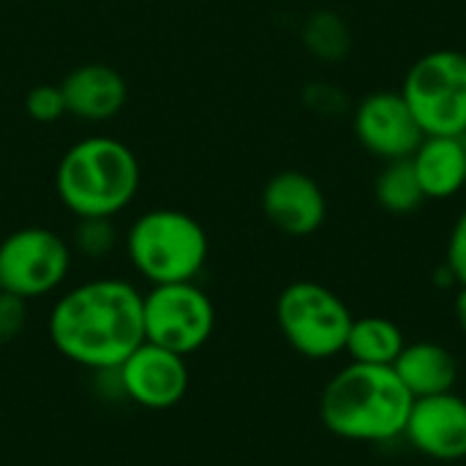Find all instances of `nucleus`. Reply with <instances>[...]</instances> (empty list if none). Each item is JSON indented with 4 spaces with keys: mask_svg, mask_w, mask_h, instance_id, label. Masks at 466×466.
Returning <instances> with one entry per match:
<instances>
[{
    "mask_svg": "<svg viewBox=\"0 0 466 466\" xmlns=\"http://www.w3.org/2000/svg\"><path fill=\"white\" fill-rule=\"evenodd\" d=\"M145 292L128 279H90L68 287L49 309L52 347L87 371H115L142 341Z\"/></svg>",
    "mask_w": 466,
    "mask_h": 466,
    "instance_id": "obj_1",
    "label": "nucleus"
},
{
    "mask_svg": "<svg viewBox=\"0 0 466 466\" xmlns=\"http://www.w3.org/2000/svg\"><path fill=\"white\" fill-rule=\"evenodd\" d=\"M139 186L137 153L109 134L76 139L55 167V197L74 218H115L131 208Z\"/></svg>",
    "mask_w": 466,
    "mask_h": 466,
    "instance_id": "obj_2",
    "label": "nucleus"
},
{
    "mask_svg": "<svg viewBox=\"0 0 466 466\" xmlns=\"http://www.w3.org/2000/svg\"><path fill=\"white\" fill-rule=\"evenodd\" d=\"M412 393L393 366L350 363L322 390V426L347 442H390L404 434Z\"/></svg>",
    "mask_w": 466,
    "mask_h": 466,
    "instance_id": "obj_3",
    "label": "nucleus"
},
{
    "mask_svg": "<svg viewBox=\"0 0 466 466\" xmlns=\"http://www.w3.org/2000/svg\"><path fill=\"white\" fill-rule=\"evenodd\" d=\"M123 248L137 276L150 287L197 281L210 254L205 227L177 208L139 213L123 235Z\"/></svg>",
    "mask_w": 466,
    "mask_h": 466,
    "instance_id": "obj_4",
    "label": "nucleus"
},
{
    "mask_svg": "<svg viewBox=\"0 0 466 466\" xmlns=\"http://www.w3.org/2000/svg\"><path fill=\"white\" fill-rule=\"evenodd\" d=\"M352 319L347 303L317 281H292L276 300V322L284 341L309 360H328L344 352Z\"/></svg>",
    "mask_w": 466,
    "mask_h": 466,
    "instance_id": "obj_5",
    "label": "nucleus"
},
{
    "mask_svg": "<svg viewBox=\"0 0 466 466\" xmlns=\"http://www.w3.org/2000/svg\"><path fill=\"white\" fill-rule=\"evenodd\" d=\"M399 93L426 137H461L466 128V52H426L410 66Z\"/></svg>",
    "mask_w": 466,
    "mask_h": 466,
    "instance_id": "obj_6",
    "label": "nucleus"
},
{
    "mask_svg": "<svg viewBox=\"0 0 466 466\" xmlns=\"http://www.w3.org/2000/svg\"><path fill=\"white\" fill-rule=\"evenodd\" d=\"M74 265L71 243L49 227H19L0 240V292L38 300L63 289Z\"/></svg>",
    "mask_w": 466,
    "mask_h": 466,
    "instance_id": "obj_7",
    "label": "nucleus"
},
{
    "mask_svg": "<svg viewBox=\"0 0 466 466\" xmlns=\"http://www.w3.org/2000/svg\"><path fill=\"white\" fill-rule=\"evenodd\" d=\"M145 341L183 358L199 352L216 330V306L197 281L158 284L142 300Z\"/></svg>",
    "mask_w": 466,
    "mask_h": 466,
    "instance_id": "obj_8",
    "label": "nucleus"
},
{
    "mask_svg": "<svg viewBox=\"0 0 466 466\" xmlns=\"http://www.w3.org/2000/svg\"><path fill=\"white\" fill-rule=\"evenodd\" d=\"M112 374L117 382V393L142 410H172L188 393L186 358L150 341H142Z\"/></svg>",
    "mask_w": 466,
    "mask_h": 466,
    "instance_id": "obj_9",
    "label": "nucleus"
},
{
    "mask_svg": "<svg viewBox=\"0 0 466 466\" xmlns=\"http://www.w3.org/2000/svg\"><path fill=\"white\" fill-rule=\"evenodd\" d=\"M352 131L358 142L385 164L410 158L426 137L404 96L396 90H380L366 96L355 106Z\"/></svg>",
    "mask_w": 466,
    "mask_h": 466,
    "instance_id": "obj_10",
    "label": "nucleus"
},
{
    "mask_svg": "<svg viewBox=\"0 0 466 466\" xmlns=\"http://www.w3.org/2000/svg\"><path fill=\"white\" fill-rule=\"evenodd\" d=\"M404 437L420 456L461 461L466 459V401L453 390L415 399Z\"/></svg>",
    "mask_w": 466,
    "mask_h": 466,
    "instance_id": "obj_11",
    "label": "nucleus"
},
{
    "mask_svg": "<svg viewBox=\"0 0 466 466\" xmlns=\"http://www.w3.org/2000/svg\"><path fill=\"white\" fill-rule=\"evenodd\" d=\"M262 213L279 232L289 238H309L325 224L328 199L311 175L284 169L265 183Z\"/></svg>",
    "mask_w": 466,
    "mask_h": 466,
    "instance_id": "obj_12",
    "label": "nucleus"
},
{
    "mask_svg": "<svg viewBox=\"0 0 466 466\" xmlns=\"http://www.w3.org/2000/svg\"><path fill=\"white\" fill-rule=\"evenodd\" d=\"M60 90L66 98V115L82 123L115 120L128 101V85L123 74L106 63L76 66L63 76Z\"/></svg>",
    "mask_w": 466,
    "mask_h": 466,
    "instance_id": "obj_13",
    "label": "nucleus"
},
{
    "mask_svg": "<svg viewBox=\"0 0 466 466\" xmlns=\"http://www.w3.org/2000/svg\"><path fill=\"white\" fill-rule=\"evenodd\" d=\"M426 199H451L466 186V150L461 137H423L410 156Z\"/></svg>",
    "mask_w": 466,
    "mask_h": 466,
    "instance_id": "obj_14",
    "label": "nucleus"
},
{
    "mask_svg": "<svg viewBox=\"0 0 466 466\" xmlns=\"http://www.w3.org/2000/svg\"><path fill=\"white\" fill-rule=\"evenodd\" d=\"M393 371L412 393V399L451 393L459 380V363L451 350L434 341H415L401 350Z\"/></svg>",
    "mask_w": 466,
    "mask_h": 466,
    "instance_id": "obj_15",
    "label": "nucleus"
},
{
    "mask_svg": "<svg viewBox=\"0 0 466 466\" xmlns=\"http://www.w3.org/2000/svg\"><path fill=\"white\" fill-rule=\"evenodd\" d=\"M404 347H407V339L393 319L360 317V319H352L344 352H350L352 363L393 366Z\"/></svg>",
    "mask_w": 466,
    "mask_h": 466,
    "instance_id": "obj_16",
    "label": "nucleus"
},
{
    "mask_svg": "<svg viewBox=\"0 0 466 466\" xmlns=\"http://www.w3.org/2000/svg\"><path fill=\"white\" fill-rule=\"evenodd\" d=\"M374 197H377L380 208H385L393 216L415 213L426 202V194L415 177L410 158L388 161V167L380 172V177L374 183Z\"/></svg>",
    "mask_w": 466,
    "mask_h": 466,
    "instance_id": "obj_17",
    "label": "nucleus"
},
{
    "mask_svg": "<svg viewBox=\"0 0 466 466\" xmlns=\"http://www.w3.org/2000/svg\"><path fill=\"white\" fill-rule=\"evenodd\" d=\"M303 44L306 49L319 60H341L350 52L352 35L347 22L333 11L314 14L303 27Z\"/></svg>",
    "mask_w": 466,
    "mask_h": 466,
    "instance_id": "obj_18",
    "label": "nucleus"
},
{
    "mask_svg": "<svg viewBox=\"0 0 466 466\" xmlns=\"http://www.w3.org/2000/svg\"><path fill=\"white\" fill-rule=\"evenodd\" d=\"M68 243L74 254L85 259H104L117 248L120 235L115 227V218H76Z\"/></svg>",
    "mask_w": 466,
    "mask_h": 466,
    "instance_id": "obj_19",
    "label": "nucleus"
},
{
    "mask_svg": "<svg viewBox=\"0 0 466 466\" xmlns=\"http://www.w3.org/2000/svg\"><path fill=\"white\" fill-rule=\"evenodd\" d=\"M25 112L30 120L41 126L57 123L60 117H66V98H63L60 85H35L25 96Z\"/></svg>",
    "mask_w": 466,
    "mask_h": 466,
    "instance_id": "obj_20",
    "label": "nucleus"
},
{
    "mask_svg": "<svg viewBox=\"0 0 466 466\" xmlns=\"http://www.w3.org/2000/svg\"><path fill=\"white\" fill-rule=\"evenodd\" d=\"M27 325V300L0 292V344H11Z\"/></svg>",
    "mask_w": 466,
    "mask_h": 466,
    "instance_id": "obj_21",
    "label": "nucleus"
},
{
    "mask_svg": "<svg viewBox=\"0 0 466 466\" xmlns=\"http://www.w3.org/2000/svg\"><path fill=\"white\" fill-rule=\"evenodd\" d=\"M445 268L451 270V276H453V281L459 287H466V210L459 216V221L451 229Z\"/></svg>",
    "mask_w": 466,
    "mask_h": 466,
    "instance_id": "obj_22",
    "label": "nucleus"
},
{
    "mask_svg": "<svg viewBox=\"0 0 466 466\" xmlns=\"http://www.w3.org/2000/svg\"><path fill=\"white\" fill-rule=\"evenodd\" d=\"M456 322H459V328L464 330L466 336V287H461L459 295H456Z\"/></svg>",
    "mask_w": 466,
    "mask_h": 466,
    "instance_id": "obj_23",
    "label": "nucleus"
},
{
    "mask_svg": "<svg viewBox=\"0 0 466 466\" xmlns=\"http://www.w3.org/2000/svg\"><path fill=\"white\" fill-rule=\"evenodd\" d=\"M461 145H464V150H466V128H464V134H461Z\"/></svg>",
    "mask_w": 466,
    "mask_h": 466,
    "instance_id": "obj_24",
    "label": "nucleus"
}]
</instances>
